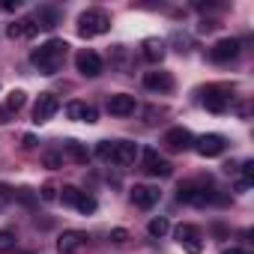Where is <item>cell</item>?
Returning <instances> with one entry per match:
<instances>
[{"label": "cell", "instance_id": "cell-1", "mask_svg": "<svg viewBox=\"0 0 254 254\" xmlns=\"http://www.w3.org/2000/svg\"><path fill=\"white\" fill-rule=\"evenodd\" d=\"M66 42L63 39H48L45 45H39L33 54H30V63L42 72V75H54L60 66H63V60H66Z\"/></svg>", "mask_w": 254, "mask_h": 254}, {"label": "cell", "instance_id": "cell-2", "mask_svg": "<svg viewBox=\"0 0 254 254\" xmlns=\"http://www.w3.org/2000/svg\"><path fill=\"white\" fill-rule=\"evenodd\" d=\"M108 30H111V18L102 9H87V12L78 15V36L93 39V36H102Z\"/></svg>", "mask_w": 254, "mask_h": 254}, {"label": "cell", "instance_id": "cell-3", "mask_svg": "<svg viewBox=\"0 0 254 254\" xmlns=\"http://www.w3.org/2000/svg\"><path fill=\"white\" fill-rule=\"evenodd\" d=\"M177 200L191 203V206H206L209 200H215V191H212L209 183H183L177 189Z\"/></svg>", "mask_w": 254, "mask_h": 254}, {"label": "cell", "instance_id": "cell-4", "mask_svg": "<svg viewBox=\"0 0 254 254\" xmlns=\"http://www.w3.org/2000/svg\"><path fill=\"white\" fill-rule=\"evenodd\" d=\"M141 171L150 174V177H171V165L156 150H144L141 153Z\"/></svg>", "mask_w": 254, "mask_h": 254}, {"label": "cell", "instance_id": "cell-5", "mask_svg": "<svg viewBox=\"0 0 254 254\" xmlns=\"http://www.w3.org/2000/svg\"><path fill=\"white\" fill-rule=\"evenodd\" d=\"M57 111H60V99H57L54 93H42V96L36 99V105H33V120H36V123H48Z\"/></svg>", "mask_w": 254, "mask_h": 254}, {"label": "cell", "instance_id": "cell-6", "mask_svg": "<svg viewBox=\"0 0 254 254\" xmlns=\"http://www.w3.org/2000/svg\"><path fill=\"white\" fill-rule=\"evenodd\" d=\"M177 242H180L189 254H200V251H203L200 230H197L194 224H180V227H177Z\"/></svg>", "mask_w": 254, "mask_h": 254}, {"label": "cell", "instance_id": "cell-7", "mask_svg": "<svg viewBox=\"0 0 254 254\" xmlns=\"http://www.w3.org/2000/svg\"><path fill=\"white\" fill-rule=\"evenodd\" d=\"M224 93H230L227 87H206L200 96H203V108L206 111H212V114H224L227 111V96Z\"/></svg>", "mask_w": 254, "mask_h": 254}, {"label": "cell", "instance_id": "cell-8", "mask_svg": "<svg viewBox=\"0 0 254 254\" xmlns=\"http://www.w3.org/2000/svg\"><path fill=\"white\" fill-rule=\"evenodd\" d=\"M135 159H138V147H135L132 141H114L111 165H120V168H126V165H135Z\"/></svg>", "mask_w": 254, "mask_h": 254}, {"label": "cell", "instance_id": "cell-9", "mask_svg": "<svg viewBox=\"0 0 254 254\" xmlns=\"http://www.w3.org/2000/svg\"><path fill=\"white\" fill-rule=\"evenodd\" d=\"M239 54V39H218L212 48H209V57L215 60V63H230L233 57Z\"/></svg>", "mask_w": 254, "mask_h": 254}, {"label": "cell", "instance_id": "cell-10", "mask_svg": "<svg viewBox=\"0 0 254 254\" xmlns=\"http://www.w3.org/2000/svg\"><path fill=\"white\" fill-rule=\"evenodd\" d=\"M75 66H78V72H81L84 78L102 75V57H99L96 51H81V54L75 57Z\"/></svg>", "mask_w": 254, "mask_h": 254}, {"label": "cell", "instance_id": "cell-11", "mask_svg": "<svg viewBox=\"0 0 254 254\" xmlns=\"http://www.w3.org/2000/svg\"><path fill=\"white\" fill-rule=\"evenodd\" d=\"M129 200H132L138 209H153V206L159 203V189H156V186H135L132 194H129Z\"/></svg>", "mask_w": 254, "mask_h": 254}, {"label": "cell", "instance_id": "cell-12", "mask_svg": "<svg viewBox=\"0 0 254 254\" xmlns=\"http://www.w3.org/2000/svg\"><path fill=\"white\" fill-rule=\"evenodd\" d=\"M224 138L221 135H203V138H197V144H194V150L203 156V159H215V156H221L224 153Z\"/></svg>", "mask_w": 254, "mask_h": 254}, {"label": "cell", "instance_id": "cell-13", "mask_svg": "<svg viewBox=\"0 0 254 254\" xmlns=\"http://www.w3.org/2000/svg\"><path fill=\"white\" fill-rule=\"evenodd\" d=\"M135 96H129V93H117V96H108V111L114 114V117H129V114H135Z\"/></svg>", "mask_w": 254, "mask_h": 254}, {"label": "cell", "instance_id": "cell-14", "mask_svg": "<svg viewBox=\"0 0 254 254\" xmlns=\"http://www.w3.org/2000/svg\"><path fill=\"white\" fill-rule=\"evenodd\" d=\"M84 245H87V233H81V230H66V233L57 239L60 254H75V251H81Z\"/></svg>", "mask_w": 254, "mask_h": 254}, {"label": "cell", "instance_id": "cell-15", "mask_svg": "<svg viewBox=\"0 0 254 254\" xmlns=\"http://www.w3.org/2000/svg\"><path fill=\"white\" fill-rule=\"evenodd\" d=\"M165 144H168V150H174V153L189 150V147H191V132L183 129V126H177V129L165 132Z\"/></svg>", "mask_w": 254, "mask_h": 254}, {"label": "cell", "instance_id": "cell-16", "mask_svg": "<svg viewBox=\"0 0 254 254\" xmlns=\"http://www.w3.org/2000/svg\"><path fill=\"white\" fill-rule=\"evenodd\" d=\"M36 30H39L36 18H18L15 24L6 27V36L9 39H30V36H36Z\"/></svg>", "mask_w": 254, "mask_h": 254}, {"label": "cell", "instance_id": "cell-17", "mask_svg": "<svg viewBox=\"0 0 254 254\" xmlns=\"http://www.w3.org/2000/svg\"><path fill=\"white\" fill-rule=\"evenodd\" d=\"M144 87L153 93H171L174 90V78L168 72H147L144 75Z\"/></svg>", "mask_w": 254, "mask_h": 254}, {"label": "cell", "instance_id": "cell-18", "mask_svg": "<svg viewBox=\"0 0 254 254\" xmlns=\"http://www.w3.org/2000/svg\"><path fill=\"white\" fill-rule=\"evenodd\" d=\"M66 114L69 120H78V123H96V108L93 105H84V102H69L66 105Z\"/></svg>", "mask_w": 254, "mask_h": 254}, {"label": "cell", "instance_id": "cell-19", "mask_svg": "<svg viewBox=\"0 0 254 254\" xmlns=\"http://www.w3.org/2000/svg\"><path fill=\"white\" fill-rule=\"evenodd\" d=\"M144 57L150 60V63H162V57H165V42L162 39H144Z\"/></svg>", "mask_w": 254, "mask_h": 254}, {"label": "cell", "instance_id": "cell-20", "mask_svg": "<svg viewBox=\"0 0 254 254\" xmlns=\"http://www.w3.org/2000/svg\"><path fill=\"white\" fill-rule=\"evenodd\" d=\"M24 99H27L24 90H12V93L6 96V105H3V108H6L9 114H12V111H21V108H24Z\"/></svg>", "mask_w": 254, "mask_h": 254}, {"label": "cell", "instance_id": "cell-21", "mask_svg": "<svg viewBox=\"0 0 254 254\" xmlns=\"http://www.w3.org/2000/svg\"><path fill=\"white\" fill-rule=\"evenodd\" d=\"M66 153H69V159H72V162H78V165H84V162H87V150H84L78 141H66Z\"/></svg>", "mask_w": 254, "mask_h": 254}, {"label": "cell", "instance_id": "cell-22", "mask_svg": "<svg viewBox=\"0 0 254 254\" xmlns=\"http://www.w3.org/2000/svg\"><path fill=\"white\" fill-rule=\"evenodd\" d=\"M147 230H150V236H165V233L171 230V221H168L165 215H159V218H153V221L147 224Z\"/></svg>", "mask_w": 254, "mask_h": 254}, {"label": "cell", "instance_id": "cell-23", "mask_svg": "<svg viewBox=\"0 0 254 254\" xmlns=\"http://www.w3.org/2000/svg\"><path fill=\"white\" fill-rule=\"evenodd\" d=\"M75 206H78L84 215H90V212H96V206H99V203H96V197H93V194H84V191H81V194H78V200H75Z\"/></svg>", "mask_w": 254, "mask_h": 254}, {"label": "cell", "instance_id": "cell-24", "mask_svg": "<svg viewBox=\"0 0 254 254\" xmlns=\"http://www.w3.org/2000/svg\"><path fill=\"white\" fill-rule=\"evenodd\" d=\"M36 21H39V27H54L57 24V12L54 9H39V15H36Z\"/></svg>", "mask_w": 254, "mask_h": 254}, {"label": "cell", "instance_id": "cell-25", "mask_svg": "<svg viewBox=\"0 0 254 254\" xmlns=\"http://www.w3.org/2000/svg\"><path fill=\"white\" fill-rule=\"evenodd\" d=\"M78 194H81V191H78L75 186H63V189H60V200H63V203H69V206H75Z\"/></svg>", "mask_w": 254, "mask_h": 254}, {"label": "cell", "instance_id": "cell-26", "mask_svg": "<svg viewBox=\"0 0 254 254\" xmlns=\"http://www.w3.org/2000/svg\"><path fill=\"white\" fill-rule=\"evenodd\" d=\"M111 153H114V141H99V147H96V156H99L102 162H111Z\"/></svg>", "mask_w": 254, "mask_h": 254}, {"label": "cell", "instance_id": "cell-27", "mask_svg": "<svg viewBox=\"0 0 254 254\" xmlns=\"http://www.w3.org/2000/svg\"><path fill=\"white\" fill-rule=\"evenodd\" d=\"M15 248V236L9 230H0V251H12Z\"/></svg>", "mask_w": 254, "mask_h": 254}, {"label": "cell", "instance_id": "cell-28", "mask_svg": "<svg viewBox=\"0 0 254 254\" xmlns=\"http://www.w3.org/2000/svg\"><path fill=\"white\" fill-rule=\"evenodd\" d=\"M111 239L114 242H126V239H129V233H126L123 227H117V230H111Z\"/></svg>", "mask_w": 254, "mask_h": 254}, {"label": "cell", "instance_id": "cell-29", "mask_svg": "<svg viewBox=\"0 0 254 254\" xmlns=\"http://www.w3.org/2000/svg\"><path fill=\"white\" fill-rule=\"evenodd\" d=\"M45 165L48 168H60V156L57 153H45Z\"/></svg>", "mask_w": 254, "mask_h": 254}, {"label": "cell", "instance_id": "cell-30", "mask_svg": "<svg viewBox=\"0 0 254 254\" xmlns=\"http://www.w3.org/2000/svg\"><path fill=\"white\" fill-rule=\"evenodd\" d=\"M54 197H57L54 186H45V189H42V200H54Z\"/></svg>", "mask_w": 254, "mask_h": 254}, {"label": "cell", "instance_id": "cell-31", "mask_svg": "<svg viewBox=\"0 0 254 254\" xmlns=\"http://www.w3.org/2000/svg\"><path fill=\"white\" fill-rule=\"evenodd\" d=\"M197 30H200V33H206V30H215V21H203Z\"/></svg>", "mask_w": 254, "mask_h": 254}, {"label": "cell", "instance_id": "cell-32", "mask_svg": "<svg viewBox=\"0 0 254 254\" xmlns=\"http://www.w3.org/2000/svg\"><path fill=\"white\" fill-rule=\"evenodd\" d=\"M3 123H9V111H6V108H0V126H3Z\"/></svg>", "mask_w": 254, "mask_h": 254}, {"label": "cell", "instance_id": "cell-33", "mask_svg": "<svg viewBox=\"0 0 254 254\" xmlns=\"http://www.w3.org/2000/svg\"><path fill=\"white\" fill-rule=\"evenodd\" d=\"M221 254H245L242 248H227V251H221Z\"/></svg>", "mask_w": 254, "mask_h": 254}]
</instances>
